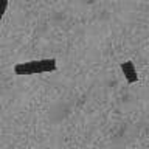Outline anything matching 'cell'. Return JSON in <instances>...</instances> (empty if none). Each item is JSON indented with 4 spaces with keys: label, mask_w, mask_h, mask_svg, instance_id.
<instances>
[{
    "label": "cell",
    "mask_w": 149,
    "mask_h": 149,
    "mask_svg": "<svg viewBox=\"0 0 149 149\" xmlns=\"http://www.w3.org/2000/svg\"><path fill=\"white\" fill-rule=\"evenodd\" d=\"M58 64L56 59H39V61H30V62H20L14 65V73L16 74H40V73H51L56 72Z\"/></svg>",
    "instance_id": "obj_1"
},
{
    "label": "cell",
    "mask_w": 149,
    "mask_h": 149,
    "mask_svg": "<svg viewBox=\"0 0 149 149\" xmlns=\"http://www.w3.org/2000/svg\"><path fill=\"white\" fill-rule=\"evenodd\" d=\"M120 67H121V72H123L126 81H127L129 84H134V82L138 81V74H137V70H135L132 61H126V62H121Z\"/></svg>",
    "instance_id": "obj_2"
},
{
    "label": "cell",
    "mask_w": 149,
    "mask_h": 149,
    "mask_svg": "<svg viewBox=\"0 0 149 149\" xmlns=\"http://www.w3.org/2000/svg\"><path fill=\"white\" fill-rule=\"evenodd\" d=\"M6 8H8V0H0V19L5 16Z\"/></svg>",
    "instance_id": "obj_3"
}]
</instances>
